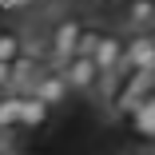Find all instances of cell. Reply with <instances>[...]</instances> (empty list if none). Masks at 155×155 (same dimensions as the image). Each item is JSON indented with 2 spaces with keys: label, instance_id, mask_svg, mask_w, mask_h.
<instances>
[{
  "label": "cell",
  "instance_id": "cell-4",
  "mask_svg": "<svg viewBox=\"0 0 155 155\" xmlns=\"http://www.w3.org/2000/svg\"><path fill=\"white\" fill-rule=\"evenodd\" d=\"M91 56H96V64L104 68V76H111V72H127V36L104 32Z\"/></svg>",
  "mask_w": 155,
  "mask_h": 155
},
{
  "label": "cell",
  "instance_id": "cell-9",
  "mask_svg": "<svg viewBox=\"0 0 155 155\" xmlns=\"http://www.w3.org/2000/svg\"><path fill=\"white\" fill-rule=\"evenodd\" d=\"M28 52V40H24V32H16V28H0V60H16Z\"/></svg>",
  "mask_w": 155,
  "mask_h": 155
},
{
  "label": "cell",
  "instance_id": "cell-12",
  "mask_svg": "<svg viewBox=\"0 0 155 155\" xmlns=\"http://www.w3.org/2000/svg\"><path fill=\"white\" fill-rule=\"evenodd\" d=\"M32 4H40V0H4V8H16V12H24V8H32Z\"/></svg>",
  "mask_w": 155,
  "mask_h": 155
},
{
  "label": "cell",
  "instance_id": "cell-10",
  "mask_svg": "<svg viewBox=\"0 0 155 155\" xmlns=\"http://www.w3.org/2000/svg\"><path fill=\"white\" fill-rule=\"evenodd\" d=\"M131 115H135V131H143V135L155 139V91H151V96H143V100L131 107Z\"/></svg>",
  "mask_w": 155,
  "mask_h": 155
},
{
  "label": "cell",
  "instance_id": "cell-11",
  "mask_svg": "<svg viewBox=\"0 0 155 155\" xmlns=\"http://www.w3.org/2000/svg\"><path fill=\"white\" fill-rule=\"evenodd\" d=\"M12 72H16L12 60H0V91H12Z\"/></svg>",
  "mask_w": 155,
  "mask_h": 155
},
{
  "label": "cell",
  "instance_id": "cell-3",
  "mask_svg": "<svg viewBox=\"0 0 155 155\" xmlns=\"http://www.w3.org/2000/svg\"><path fill=\"white\" fill-rule=\"evenodd\" d=\"M28 91H36V96L44 100V104H52V107H64L76 91H72V84H68V76H64V64H52V68H40V76H36V84L28 87Z\"/></svg>",
  "mask_w": 155,
  "mask_h": 155
},
{
  "label": "cell",
  "instance_id": "cell-1",
  "mask_svg": "<svg viewBox=\"0 0 155 155\" xmlns=\"http://www.w3.org/2000/svg\"><path fill=\"white\" fill-rule=\"evenodd\" d=\"M64 76L72 84L76 96H100V87H104V68L96 64V56H87V52H76L72 60H64Z\"/></svg>",
  "mask_w": 155,
  "mask_h": 155
},
{
  "label": "cell",
  "instance_id": "cell-5",
  "mask_svg": "<svg viewBox=\"0 0 155 155\" xmlns=\"http://www.w3.org/2000/svg\"><path fill=\"white\" fill-rule=\"evenodd\" d=\"M127 68L155 72V36L151 32H127Z\"/></svg>",
  "mask_w": 155,
  "mask_h": 155
},
{
  "label": "cell",
  "instance_id": "cell-13",
  "mask_svg": "<svg viewBox=\"0 0 155 155\" xmlns=\"http://www.w3.org/2000/svg\"><path fill=\"white\" fill-rule=\"evenodd\" d=\"M96 4H104V8H123L127 0H96Z\"/></svg>",
  "mask_w": 155,
  "mask_h": 155
},
{
  "label": "cell",
  "instance_id": "cell-15",
  "mask_svg": "<svg viewBox=\"0 0 155 155\" xmlns=\"http://www.w3.org/2000/svg\"><path fill=\"white\" fill-rule=\"evenodd\" d=\"M151 36H155V28H151Z\"/></svg>",
  "mask_w": 155,
  "mask_h": 155
},
{
  "label": "cell",
  "instance_id": "cell-7",
  "mask_svg": "<svg viewBox=\"0 0 155 155\" xmlns=\"http://www.w3.org/2000/svg\"><path fill=\"white\" fill-rule=\"evenodd\" d=\"M48 115H52V104H44L36 91H24V107H20V127H44L48 123Z\"/></svg>",
  "mask_w": 155,
  "mask_h": 155
},
{
  "label": "cell",
  "instance_id": "cell-6",
  "mask_svg": "<svg viewBox=\"0 0 155 155\" xmlns=\"http://www.w3.org/2000/svg\"><path fill=\"white\" fill-rule=\"evenodd\" d=\"M123 28L127 32H151L155 28V0H127L123 4Z\"/></svg>",
  "mask_w": 155,
  "mask_h": 155
},
{
  "label": "cell",
  "instance_id": "cell-8",
  "mask_svg": "<svg viewBox=\"0 0 155 155\" xmlns=\"http://www.w3.org/2000/svg\"><path fill=\"white\" fill-rule=\"evenodd\" d=\"M20 107H24V91H0V131L20 127Z\"/></svg>",
  "mask_w": 155,
  "mask_h": 155
},
{
  "label": "cell",
  "instance_id": "cell-2",
  "mask_svg": "<svg viewBox=\"0 0 155 155\" xmlns=\"http://www.w3.org/2000/svg\"><path fill=\"white\" fill-rule=\"evenodd\" d=\"M80 36H84V24L80 16H60L52 28H48V56L56 64H64L80 52Z\"/></svg>",
  "mask_w": 155,
  "mask_h": 155
},
{
  "label": "cell",
  "instance_id": "cell-14",
  "mask_svg": "<svg viewBox=\"0 0 155 155\" xmlns=\"http://www.w3.org/2000/svg\"><path fill=\"white\" fill-rule=\"evenodd\" d=\"M40 4H48V8H60V4H64V0H40Z\"/></svg>",
  "mask_w": 155,
  "mask_h": 155
}]
</instances>
